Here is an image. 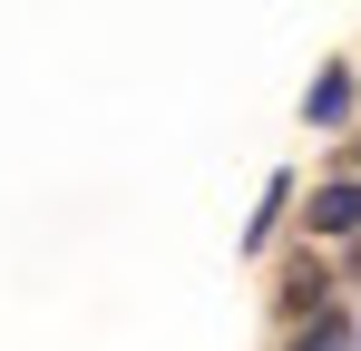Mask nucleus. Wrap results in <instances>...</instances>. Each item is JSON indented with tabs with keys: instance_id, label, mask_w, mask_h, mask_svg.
I'll return each instance as SVG.
<instances>
[{
	"instance_id": "1",
	"label": "nucleus",
	"mask_w": 361,
	"mask_h": 351,
	"mask_svg": "<svg viewBox=\"0 0 361 351\" xmlns=\"http://www.w3.org/2000/svg\"><path fill=\"white\" fill-rule=\"evenodd\" d=\"M312 234H361V176H332L312 195Z\"/></svg>"
},
{
	"instance_id": "4",
	"label": "nucleus",
	"mask_w": 361,
	"mask_h": 351,
	"mask_svg": "<svg viewBox=\"0 0 361 351\" xmlns=\"http://www.w3.org/2000/svg\"><path fill=\"white\" fill-rule=\"evenodd\" d=\"M352 273H361V234H352Z\"/></svg>"
},
{
	"instance_id": "3",
	"label": "nucleus",
	"mask_w": 361,
	"mask_h": 351,
	"mask_svg": "<svg viewBox=\"0 0 361 351\" xmlns=\"http://www.w3.org/2000/svg\"><path fill=\"white\" fill-rule=\"evenodd\" d=\"M312 302H322V273L293 264V273H283V312H312Z\"/></svg>"
},
{
	"instance_id": "2",
	"label": "nucleus",
	"mask_w": 361,
	"mask_h": 351,
	"mask_svg": "<svg viewBox=\"0 0 361 351\" xmlns=\"http://www.w3.org/2000/svg\"><path fill=\"white\" fill-rule=\"evenodd\" d=\"M293 351H352V322H342V312H322V322H312Z\"/></svg>"
}]
</instances>
